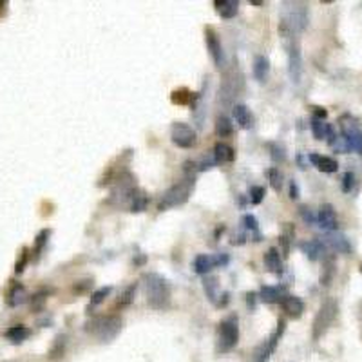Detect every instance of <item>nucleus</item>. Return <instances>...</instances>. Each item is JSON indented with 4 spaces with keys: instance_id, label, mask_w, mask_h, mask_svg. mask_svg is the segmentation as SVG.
<instances>
[{
    "instance_id": "nucleus-31",
    "label": "nucleus",
    "mask_w": 362,
    "mask_h": 362,
    "mask_svg": "<svg viewBox=\"0 0 362 362\" xmlns=\"http://www.w3.org/2000/svg\"><path fill=\"white\" fill-rule=\"evenodd\" d=\"M110 286H104V288H100V290H96L92 296H90V302H89V306H87V310H92V308H96L98 304H102L105 299H107V296L110 294Z\"/></svg>"
},
{
    "instance_id": "nucleus-25",
    "label": "nucleus",
    "mask_w": 362,
    "mask_h": 362,
    "mask_svg": "<svg viewBox=\"0 0 362 362\" xmlns=\"http://www.w3.org/2000/svg\"><path fill=\"white\" fill-rule=\"evenodd\" d=\"M147 203H148V196L143 190H136V194L132 196V200H130L129 203V208L134 214H140V212H143V210L147 208Z\"/></svg>"
},
{
    "instance_id": "nucleus-28",
    "label": "nucleus",
    "mask_w": 362,
    "mask_h": 362,
    "mask_svg": "<svg viewBox=\"0 0 362 362\" xmlns=\"http://www.w3.org/2000/svg\"><path fill=\"white\" fill-rule=\"evenodd\" d=\"M26 288L22 284H14L13 288H11L10 296H8V304L11 306V308H16V306H20L22 302L26 300Z\"/></svg>"
},
{
    "instance_id": "nucleus-33",
    "label": "nucleus",
    "mask_w": 362,
    "mask_h": 362,
    "mask_svg": "<svg viewBox=\"0 0 362 362\" xmlns=\"http://www.w3.org/2000/svg\"><path fill=\"white\" fill-rule=\"evenodd\" d=\"M334 272H335L334 258H328L324 261V274H320V284L328 286L330 281H332V277H334Z\"/></svg>"
},
{
    "instance_id": "nucleus-40",
    "label": "nucleus",
    "mask_w": 362,
    "mask_h": 362,
    "mask_svg": "<svg viewBox=\"0 0 362 362\" xmlns=\"http://www.w3.org/2000/svg\"><path fill=\"white\" fill-rule=\"evenodd\" d=\"M44 302H46V294H36V296L33 297V300H31V308H33L34 312H40L44 308Z\"/></svg>"
},
{
    "instance_id": "nucleus-7",
    "label": "nucleus",
    "mask_w": 362,
    "mask_h": 362,
    "mask_svg": "<svg viewBox=\"0 0 362 362\" xmlns=\"http://www.w3.org/2000/svg\"><path fill=\"white\" fill-rule=\"evenodd\" d=\"M170 138H172V143L180 148H192L196 147V143H198V134H196V130L192 129L190 125L183 124V122L172 124Z\"/></svg>"
},
{
    "instance_id": "nucleus-30",
    "label": "nucleus",
    "mask_w": 362,
    "mask_h": 362,
    "mask_svg": "<svg viewBox=\"0 0 362 362\" xmlns=\"http://www.w3.org/2000/svg\"><path fill=\"white\" fill-rule=\"evenodd\" d=\"M136 290H138V282H132V284L127 286V288L124 290V294L120 296L116 306H118V308H125V306H129L130 302H132L134 296H136Z\"/></svg>"
},
{
    "instance_id": "nucleus-29",
    "label": "nucleus",
    "mask_w": 362,
    "mask_h": 362,
    "mask_svg": "<svg viewBox=\"0 0 362 362\" xmlns=\"http://www.w3.org/2000/svg\"><path fill=\"white\" fill-rule=\"evenodd\" d=\"M259 299L264 300V302H277V300H281V288H277V286H262L261 292H259Z\"/></svg>"
},
{
    "instance_id": "nucleus-13",
    "label": "nucleus",
    "mask_w": 362,
    "mask_h": 362,
    "mask_svg": "<svg viewBox=\"0 0 362 362\" xmlns=\"http://www.w3.org/2000/svg\"><path fill=\"white\" fill-rule=\"evenodd\" d=\"M308 160H310L320 172H326V174H334V172L338 170L337 160H334V158H330V156H320V154L312 152L310 156H308Z\"/></svg>"
},
{
    "instance_id": "nucleus-44",
    "label": "nucleus",
    "mask_w": 362,
    "mask_h": 362,
    "mask_svg": "<svg viewBox=\"0 0 362 362\" xmlns=\"http://www.w3.org/2000/svg\"><path fill=\"white\" fill-rule=\"evenodd\" d=\"M314 109V118L315 120H324L328 116V110L324 109V107H312Z\"/></svg>"
},
{
    "instance_id": "nucleus-46",
    "label": "nucleus",
    "mask_w": 362,
    "mask_h": 362,
    "mask_svg": "<svg viewBox=\"0 0 362 362\" xmlns=\"http://www.w3.org/2000/svg\"><path fill=\"white\" fill-rule=\"evenodd\" d=\"M0 8H6V2H2V0H0Z\"/></svg>"
},
{
    "instance_id": "nucleus-37",
    "label": "nucleus",
    "mask_w": 362,
    "mask_h": 362,
    "mask_svg": "<svg viewBox=\"0 0 362 362\" xmlns=\"http://www.w3.org/2000/svg\"><path fill=\"white\" fill-rule=\"evenodd\" d=\"M355 186V174L353 172H346L342 176V183H340V188H342V192H352V188Z\"/></svg>"
},
{
    "instance_id": "nucleus-6",
    "label": "nucleus",
    "mask_w": 362,
    "mask_h": 362,
    "mask_svg": "<svg viewBox=\"0 0 362 362\" xmlns=\"http://www.w3.org/2000/svg\"><path fill=\"white\" fill-rule=\"evenodd\" d=\"M335 315H337V302L332 299L324 300L322 306L319 308V312H317V315H315V319H314V332H312V335H314L315 340L326 334V330H328L330 326H332V322H334Z\"/></svg>"
},
{
    "instance_id": "nucleus-22",
    "label": "nucleus",
    "mask_w": 362,
    "mask_h": 362,
    "mask_svg": "<svg viewBox=\"0 0 362 362\" xmlns=\"http://www.w3.org/2000/svg\"><path fill=\"white\" fill-rule=\"evenodd\" d=\"M234 118L239 124V127H243V129H250L252 127V114H250L246 105H234Z\"/></svg>"
},
{
    "instance_id": "nucleus-43",
    "label": "nucleus",
    "mask_w": 362,
    "mask_h": 362,
    "mask_svg": "<svg viewBox=\"0 0 362 362\" xmlns=\"http://www.w3.org/2000/svg\"><path fill=\"white\" fill-rule=\"evenodd\" d=\"M299 196H300V190L297 181H290V198L292 200H299Z\"/></svg>"
},
{
    "instance_id": "nucleus-35",
    "label": "nucleus",
    "mask_w": 362,
    "mask_h": 362,
    "mask_svg": "<svg viewBox=\"0 0 362 362\" xmlns=\"http://www.w3.org/2000/svg\"><path fill=\"white\" fill-rule=\"evenodd\" d=\"M49 230H42V232L36 236V241H34V258H38L40 254H42L44 246H46V243H48V238H49Z\"/></svg>"
},
{
    "instance_id": "nucleus-45",
    "label": "nucleus",
    "mask_w": 362,
    "mask_h": 362,
    "mask_svg": "<svg viewBox=\"0 0 362 362\" xmlns=\"http://www.w3.org/2000/svg\"><path fill=\"white\" fill-rule=\"evenodd\" d=\"M256 294L254 292H250V294H246V304H248V308H256Z\"/></svg>"
},
{
    "instance_id": "nucleus-23",
    "label": "nucleus",
    "mask_w": 362,
    "mask_h": 362,
    "mask_svg": "<svg viewBox=\"0 0 362 362\" xmlns=\"http://www.w3.org/2000/svg\"><path fill=\"white\" fill-rule=\"evenodd\" d=\"M214 266H216V259L206 256V254H201V256H198V258L194 259V270L196 274H200V276H206Z\"/></svg>"
},
{
    "instance_id": "nucleus-27",
    "label": "nucleus",
    "mask_w": 362,
    "mask_h": 362,
    "mask_svg": "<svg viewBox=\"0 0 362 362\" xmlns=\"http://www.w3.org/2000/svg\"><path fill=\"white\" fill-rule=\"evenodd\" d=\"M196 98H198V94L190 92L188 89H176L170 96L172 104H176V105H188V104H192Z\"/></svg>"
},
{
    "instance_id": "nucleus-11",
    "label": "nucleus",
    "mask_w": 362,
    "mask_h": 362,
    "mask_svg": "<svg viewBox=\"0 0 362 362\" xmlns=\"http://www.w3.org/2000/svg\"><path fill=\"white\" fill-rule=\"evenodd\" d=\"M317 221L319 224L322 226L324 230H328V232H335L338 226V221H337V214H335V210L332 205H322L319 210V214H317Z\"/></svg>"
},
{
    "instance_id": "nucleus-12",
    "label": "nucleus",
    "mask_w": 362,
    "mask_h": 362,
    "mask_svg": "<svg viewBox=\"0 0 362 362\" xmlns=\"http://www.w3.org/2000/svg\"><path fill=\"white\" fill-rule=\"evenodd\" d=\"M279 302H281V308L286 312V315L292 319H299L304 312V302L297 296H284Z\"/></svg>"
},
{
    "instance_id": "nucleus-4",
    "label": "nucleus",
    "mask_w": 362,
    "mask_h": 362,
    "mask_svg": "<svg viewBox=\"0 0 362 362\" xmlns=\"http://www.w3.org/2000/svg\"><path fill=\"white\" fill-rule=\"evenodd\" d=\"M281 24H284L292 33H300L308 26V8L300 2H284Z\"/></svg>"
},
{
    "instance_id": "nucleus-3",
    "label": "nucleus",
    "mask_w": 362,
    "mask_h": 362,
    "mask_svg": "<svg viewBox=\"0 0 362 362\" xmlns=\"http://www.w3.org/2000/svg\"><path fill=\"white\" fill-rule=\"evenodd\" d=\"M194 181L196 178H186L185 180L178 181L168 188L165 194H163L162 201H160V210H167V208H174V206H181L185 205L188 198L192 194V188H194Z\"/></svg>"
},
{
    "instance_id": "nucleus-19",
    "label": "nucleus",
    "mask_w": 362,
    "mask_h": 362,
    "mask_svg": "<svg viewBox=\"0 0 362 362\" xmlns=\"http://www.w3.org/2000/svg\"><path fill=\"white\" fill-rule=\"evenodd\" d=\"M312 132H314L315 140H332L335 136L334 129L330 124H324L322 120H312Z\"/></svg>"
},
{
    "instance_id": "nucleus-14",
    "label": "nucleus",
    "mask_w": 362,
    "mask_h": 362,
    "mask_svg": "<svg viewBox=\"0 0 362 362\" xmlns=\"http://www.w3.org/2000/svg\"><path fill=\"white\" fill-rule=\"evenodd\" d=\"M324 244L330 246L332 250H335V252H340V254H348L350 250H352L348 239L344 238V236H340V234H335V232H330L328 236L324 238Z\"/></svg>"
},
{
    "instance_id": "nucleus-21",
    "label": "nucleus",
    "mask_w": 362,
    "mask_h": 362,
    "mask_svg": "<svg viewBox=\"0 0 362 362\" xmlns=\"http://www.w3.org/2000/svg\"><path fill=\"white\" fill-rule=\"evenodd\" d=\"M264 266L268 268L274 274H281L282 272V259L279 256V250L277 248H270L266 254H264Z\"/></svg>"
},
{
    "instance_id": "nucleus-47",
    "label": "nucleus",
    "mask_w": 362,
    "mask_h": 362,
    "mask_svg": "<svg viewBox=\"0 0 362 362\" xmlns=\"http://www.w3.org/2000/svg\"><path fill=\"white\" fill-rule=\"evenodd\" d=\"M360 272H362V266H360Z\"/></svg>"
},
{
    "instance_id": "nucleus-34",
    "label": "nucleus",
    "mask_w": 362,
    "mask_h": 362,
    "mask_svg": "<svg viewBox=\"0 0 362 362\" xmlns=\"http://www.w3.org/2000/svg\"><path fill=\"white\" fill-rule=\"evenodd\" d=\"M268 180H270V185L272 188L276 192H281L282 188V174L279 172V168L272 167L270 170H268Z\"/></svg>"
},
{
    "instance_id": "nucleus-15",
    "label": "nucleus",
    "mask_w": 362,
    "mask_h": 362,
    "mask_svg": "<svg viewBox=\"0 0 362 362\" xmlns=\"http://www.w3.org/2000/svg\"><path fill=\"white\" fill-rule=\"evenodd\" d=\"M203 290H205L206 294V299L212 302V304L220 306V282H218V277L214 276H206L205 279H203Z\"/></svg>"
},
{
    "instance_id": "nucleus-9",
    "label": "nucleus",
    "mask_w": 362,
    "mask_h": 362,
    "mask_svg": "<svg viewBox=\"0 0 362 362\" xmlns=\"http://www.w3.org/2000/svg\"><path fill=\"white\" fill-rule=\"evenodd\" d=\"M282 332H284V320H279V324H277V330L274 332V335H272L268 340H264V342H262L261 346L256 350V355H254L256 362H268L270 355L276 352L277 342H279V338H281Z\"/></svg>"
},
{
    "instance_id": "nucleus-17",
    "label": "nucleus",
    "mask_w": 362,
    "mask_h": 362,
    "mask_svg": "<svg viewBox=\"0 0 362 362\" xmlns=\"http://www.w3.org/2000/svg\"><path fill=\"white\" fill-rule=\"evenodd\" d=\"M299 248L302 250V254H306V258L310 259V261H317L324 254V244L319 239H315V241H302L299 244Z\"/></svg>"
},
{
    "instance_id": "nucleus-24",
    "label": "nucleus",
    "mask_w": 362,
    "mask_h": 362,
    "mask_svg": "<svg viewBox=\"0 0 362 362\" xmlns=\"http://www.w3.org/2000/svg\"><path fill=\"white\" fill-rule=\"evenodd\" d=\"M31 335V332H29V328H26V326H22V324H18V326H11L8 332H6V337L10 338L13 344H20L24 342L26 338Z\"/></svg>"
},
{
    "instance_id": "nucleus-36",
    "label": "nucleus",
    "mask_w": 362,
    "mask_h": 362,
    "mask_svg": "<svg viewBox=\"0 0 362 362\" xmlns=\"http://www.w3.org/2000/svg\"><path fill=\"white\" fill-rule=\"evenodd\" d=\"M264 196H266L264 186H252V188H250V201H252L254 205H259V203L264 200Z\"/></svg>"
},
{
    "instance_id": "nucleus-10",
    "label": "nucleus",
    "mask_w": 362,
    "mask_h": 362,
    "mask_svg": "<svg viewBox=\"0 0 362 362\" xmlns=\"http://www.w3.org/2000/svg\"><path fill=\"white\" fill-rule=\"evenodd\" d=\"M205 42H206V49H208L210 56L214 60L216 67H223L224 66V54H223V48H221V42L218 38V33H216L212 28L205 29Z\"/></svg>"
},
{
    "instance_id": "nucleus-42",
    "label": "nucleus",
    "mask_w": 362,
    "mask_h": 362,
    "mask_svg": "<svg viewBox=\"0 0 362 362\" xmlns=\"http://www.w3.org/2000/svg\"><path fill=\"white\" fill-rule=\"evenodd\" d=\"M28 259H29L28 248H24V250H22V256H20V261L16 262V266H14V272H16V274L24 272V266H26V262H28Z\"/></svg>"
},
{
    "instance_id": "nucleus-39",
    "label": "nucleus",
    "mask_w": 362,
    "mask_h": 362,
    "mask_svg": "<svg viewBox=\"0 0 362 362\" xmlns=\"http://www.w3.org/2000/svg\"><path fill=\"white\" fill-rule=\"evenodd\" d=\"M243 223H244V228L246 230H250V232H258V220H256L252 214H244Z\"/></svg>"
},
{
    "instance_id": "nucleus-5",
    "label": "nucleus",
    "mask_w": 362,
    "mask_h": 362,
    "mask_svg": "<svg viewBox=\"0 0 362 362\" xmlns=\"http://www.w3.org/2000/svg\"><path fill=\"white\" fill-rule=\"evenodd\" d=\"M239 340V326H238V317H226L224 320L220 322L218 328V352L226 353L238 346Z\"/></svg>"
},
{
    "instance_id": "nucleus-41",
    "label": "nucleus",
    "mask_w": 362,
    "mask_h": 362,
    "mask_svg": "<svg viewBox=\"0 0 362 362\" xmlns=\"http://www.w3.org/2000/svg\"><path fill=\"white\" fill-rule=\"evenodd\" d=\"M272 150H274V152H272V158H274L276 162H284V158H286L284 148L279 147V145L276 143V145H272Z\"/></svg>"
},
{
    "instance_id": "nucleus-1",
    "label": "nucleus",
    "mask_w": 362,
    "mask_h": 362,
    "mask_svg": "<svg viewBox=\"0 0 362 362\" xmlns=\"http://www.w3.org/2000/svg\"><path fill=\"white\" fill-rule=\"evenodd\" d=\"M143 288H145V296H147V302L154 310H165L170 304V288L165 277L160 274L148 272L142 277Z\"/></svg>"
},
{
    "instance_id": "nucleus-38",
    "label": "nucleus",
    "mask_w": 362,
    "mask_h": 362,
    "mask_svg": "<svg viewBox=\"0 0 362 362\" xmlns=\"http://www.w3.org/2000/svg\"><path fill=\"white\" fill-rule=\"evenodd\" d=\"M299 212H300V218L304 220V223H308V224H314L315 221H317V216L312 212L308 206H300L299 208Z\"/></svg>"
},
{
    "instance_id": "nucleus-18",
    "label": "nucleus",
    "mask_w": 362,
    "mask_h": 362,
    "mask_svg": "<svg viewBox=\"0 0 362 362\" xmlns=\"http://www.w3.org/2000/svg\"><path fill=\"white\" fill-rule=\"evenodd\" d=\"M214 160L216 163H232L236 160V150L230 145L220 142L214 147Z\"/></svg>"
},
{
    "instance_id": "nucleus-32",
    "label": "nucleus",
    "mask_w": 362,
    "mask_h": 362,
    "mask_svg": "<svg viewBox=\"0 0 362 362\" xmlns=\"http://www.w3.org/2000/svg\"><path fill=\"white\" fill-rule=\"evenodd\" d=\"M66 335H58L56 338H54V344H52L51 352H49V357H51V360H56V358H60L64 355V352H66Z\"/></svg>"
},
{
    "instance_id": "nucleus-8",
    "label": "nucleus",
    "mask_w": 362,
    "mask_h": 362,
    "mask_svg": "<svg viewBox=\"0 0 362 362\" xmlns=\"http://www.w3.org/2000/svg\"><path fill=\"white\" fill-rule=\"evenodd\" d=\"M340 130H342V136L348 143L350 150H355V152L362 154V129L358 127L355 122H353L350 116H344L340 118Z\"/></svg>"
},
{
    "instance_id": "nucleus-20",
    "label": "nucleus",
    "mask_w": 362,
    "mask_h": 362,
    "mask_svg": "<svg viewBox=\"0 0 362 362\" xmlns=\"http://www.w3.org/2000/svg\"><path fill=\"white\" fill-rule=\"evenodd\" d=\"M270 74V60L266 56H256L254 60V76L258 82H266Z\"/></svg>"
},
{
    "instance_id": "nucleus-2",
    "label": "nucleus",
    "mask_w": 362,
    "mask_h": 362,
    "mask_svg": "<svg viewBox=\"0 0 362 362\" xmlns=\"http://www.w3.org/2000/svg\"><path fill=\"white\" fill-rule=\"evenodd\" d=\"M122 330V320L116 315H100L86 324V332L102 342H110Z\"/></svg>"
},
{
    "instance_id": "nucleus-26",
    "label": "nucleus",
    "mask_w": 362,
    "mask_h": 362,
    "mask_svg": "<svg viewBox=\"0 0 362 362\" xmlns=\"http://www.w3.org/2000/svg\"><path fill=\"white\" fill-rule=\"evenodd\" d=\"M216 134L220 138H230L234 134V124L226 116H220L216 120Z\"/></svg>"
},
{
    "instance_id": "nucleus-16",
    "label": "nucleus",
    "mask_w": 362,
    "mask_h": 362,
    "mask_svg": "<svg viewBox=\"0 0 362 362\" xmlns=\"http://www.w3.org/2000/svg\"><path fill=\"white\" fill-rule=\"evenodd\" d=\"M216 11L221 18H234L239 11V2L238 0H216L214 2Z\"/></svg>"
}]
</instances>
